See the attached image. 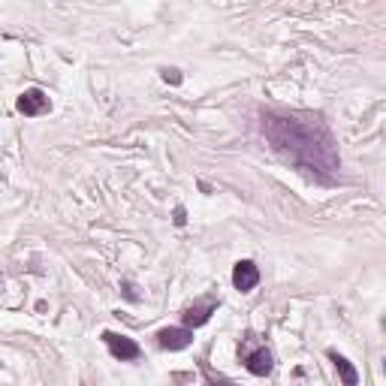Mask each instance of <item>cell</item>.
Wrapping results in <instances>:
<instances>
[{
    "mask_svg": "<svg viewBox=\"0 0 386 386\" xmlns=\"http://www.w3.org/2000/svg\"><path fill=\"white\" fill-rule=\"evenodd\" d=\"M157 344L163 350H184L193 344V332L184 329V326H169V329H160L157 332Z\"/></svg>",
    "mask_w": 386,
    "mask_h": 386,
    "instance_id": "8992f818",
    "label": "cell"
},
{
    "mask_svg": "<svg viewBox=\"0 0 386 386\" xmlns=\"http://www.w3.org/2000/svg\"><path fill=\"white\" fill-rule=\"evenodd\" d=\"M51 109V103H49V96L40 91V87H31V91H24L19 96V112L22 115H42V112H49Z\"/></svg>",
    "mask_w": 386,
    "mask_h": 386,
    "instance_id": "52a82bcc",
    "label": "cell"
},
{
    "mask_svg": "<svg viewBox=\"0 0 386 386\" xmlns=\"http://www.w3.org/2000/svg\"><path fill=\"white\" fill-rule=\"evenodd\" d=\"M215 308H217V299H215V296H208V299L196 302V305H190V308L181 314V320H184V329H190V332H193L196 326H205V323L212 320Z\"/></svg>",
    "mask_w": 386,
    "mask_h": 386,
    "instance_id": "277c9868",
    "label": "cell"
},
{
    "mask_svg": "<svg viewBox=\"0 0 386 386\" xmlns=\"http://www.w3.org/2000/svg\"><path fill=\"white\" fill-rule=\"evenodd\" d=\"M329 359H332V365L338 368V374H341V380H344V386H356L359 383V374H356V368L347 362L341 353H335V350H329Z\"/></svg>",
    "mask_w": 386,
    "mask_h": 386,
    "instance_id": "ba28073f",
    "label": "cell"
},
{
    "mask_svg": "<svg viewBox=\"0 0 386 386\" xmlns=\"http://www.w3.org/2000/svg\"><path fill=\"white\" fill-rule=\"evenodd\" d=\"M257 284H260L257 262H251V260H239V262H235V269H233V287L239 290V293H251Z\"/></svg>",
    "mask_w": 386,
    "mask_h": 386,
    "instance_id": "5b68a950",
    "label": "cell"
},
{
    "mask_svg": "<svg viewBox=\"0 0 386 386\" xmlns=\"http://www.w3.org/2000/svg\"><path fill=\"white\" fill-rule=\"evenodd\" d=\"M262 136L280 160L296 166L314 181H332V175L341 166L335 139L320 121L266 115L262 118Z\"/></svg>",
    "mask_w": 386,
    "mask_h": 386,
    "instance_id": "6da1fadb",
    "label": "cell"
},
{
    "mask_svg": "<svg viewBox=\"0 0 386 386\" xmlns=\"http://www.w3.org/2000/svg\"><path fill=\"white\" fill-rule=\"evenodd\" d=\"M184 221H187V217H184V208H175V224L184 226Z\"/></svg>",
    "mask_w": 386,
    "mask_h": 386,
    "instance_id": "30bf717a",
    "label": "cell"
},
{
    "mask_svg": "<svg viewBox=\"0 0 386 386\" xmlns=\"http://www.w3.org/2000/svg\"><path fill=\"white\" fill-rule=\"evenodd\" d=\"M239 356H242V362L244 368H248L251 374H257V377H266L271 371V350L266 344H260V347H239Z\"/></svg>",
    "mask_w": 386,
    "mask_h": 386,
    "instance_id": "7a4b0ae2",
    "label": "cell"
},
{
    "mask_svg": "<svg viewBox=\"0 0 386 386\" xmlns=\"http://www.w3.org/2000/svg\"><path fill=\"white\" fill-rule=\"evenodd\" d=\"M212 386H233V383H230V380H221V377H217V380L212 377Z\"/></svg>",
    "mask_w": 386,
    "mask_h": 386,
    "instance_id": "8fae6325",
    "label": "cell"
},
{
    "mask_svg": "<svg viewBox=\"0 0 386 386\" xmlns=\"http://www.w3.org/2000/svg\"><path fill=\"white\" fill-rule=\"evenodd\" d=\"M103 341H106V347H109V353L121 359V362H133V359L142 356V350H139V344L133 338H127V335H118V332H103Z\"/></svg>",
    "mask_w": 386,
    "mask_h": 386,
    "instance_id": "3957f363",
    "label": "cell"
},
{
    "mask_svg": "<svg viewBox=\"0 0 386 386\" xmlns=\"http://www.w3.org/2000/svg\"><path fill=\"white\" fill-rule=\"evenodd\" d=\"M160 73H163V82H169V85H181V69H175V67H163Z\"/></svg>",
    "mask_w": 386,
    "mask_h": 386,
    "instance_id": "9c48e42d",
    "label": "cell"
}]
</instances>
